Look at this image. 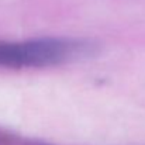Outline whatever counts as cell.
I'll use <instances>...</instances> for the list:
<instances>
[{"label":"cell","instance_id":"1","mask_svg":"<svg viewBox=\"0 0 145 145\" xmlns=\"http://www.w3.org/2000/svg\"><path fill=\"white\" fill-rule=\"evenodd\" d=\"M92 47L79 40L38 38L27 41H0V68H49L83 56Z\"/></svg>","mask_w":145,"mask_h":145},{"label":"cell","instance_id":"2","mask_svg":"<svg viewBox=\"0 0 145 145\" xmlns=\"http://www.w3.org/2000/svg\"><path fill=\"white\" fill-rule=\"evenodd\" d=\"M6 142H8V141H6L4 138H1V137H0V145H1V144H6Z\"/></svg>","mask_w":145,"mask_h":145}]
</instances>
